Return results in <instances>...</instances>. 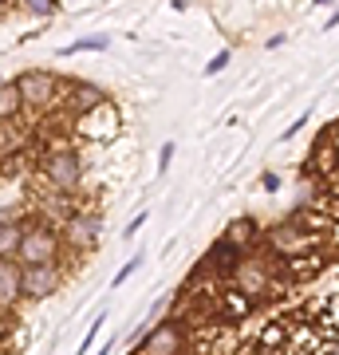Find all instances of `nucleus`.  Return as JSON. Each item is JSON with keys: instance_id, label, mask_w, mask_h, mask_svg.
I'll list each match as a JSON object with an SVG mask.
<instances>
[{"instance_id": "f257e3e1", "label": "nucleus", "mask_w": 339, "mask_h": 355, "mask_svg": "<svg viewBox=\"0 0 339 355\" xmlns=\"http://www.w3.org/2000/svg\"><path fill=\"white\" fill-rule=\"evenodd\" d=\"M40 170H44V182H48L55 193H71L83 182V158H79L71 146H55V150L44 154V162H40Z\"/></svg>"}, {"instance_id": "f03ea898", "label": "nucleus", "mask_w": 339, "mask_h": 355, "mask_svg": "<svg viewBox=\"0 0 339 355\" xmlns=\"http://www.w3.org/2000/svg\"><path fill=\"white\" fill-rule=\"evenodd\" d=\"M16 87H20L24 107H32V111H48L51 103L63 95L60 79L51 76V71H40V67H32V71H24V76H16Z\"/></svg>"}, {"instance_id": "7ed1b4c3", "label": "nucleus", "mask_w": 339, "mask_h": 355, "mask_svg": "<svg viewBox=\"0 0 339 355\" xmlns=\"http://www.w3.org/2000/svg\"><path fill=\"white\" fill-rule=\"evenodd\" d=\"M20 265H44V261H60V233L51 225H24V241L16 253Z\"/></svg>"}, {"instance_id": "20e7f679", "label": "nucleus", "mask_w": 339, "mask_h": 355, "mask_svg": "<svg viewBox=\"0 0 339 355\" xmlns=\"http://www.w3.org/2000/svg\"><path fill=\"white\" fill-rule=\"evenodd\" d=\"M63 284V268L60 261H44V265H24L20 272V292L28 300H44V296H55Z\"/></svg>"}, {"instance_id": "39448f33", "label": "nucleus", "mask_w": 339, "mask_h": 355, "mask_svg": "<svg viewBox=\"0 0 339 355\" xmlns=\"http://www.w3.org/2000/svg\"><path fill=\"white\" fill-rule=\"evenodd\" d=\"M63 241L71 245L76 253H91L95 245H99V214H71L63 217Z\"/></svg>"}, {"instance_id": "423d86ee", "label": "nucleus", "mask_w": 339, "mask_h": 355, "mask_svg": "<svg viewBox=\"0 0 339 355\" xmlns=\"http://www.w3.org/2000/svg\"><path fill=\"white\" fill-rule=\"evenodd\" d=\"M233 284H237L249 300H261L264 292L272 288V268L264 261H252V257H241L237 268H233Z\"/></svg>"}, {"instance_id": "0eeeda50", "label": "nucleus", "mask_w": 339, "mask_h": 355, "mask_svg": "<svg viewBox=\"0 0 339 355\" xmlns=\"http://www.w3.org/2000/svg\"><path fill=\"white\" fill-rule=\"evenodd\" d=\"M119 127H123V123H119V111H114L111 103H103V107H95V111H87V114L76 119V130L83 135V139H95V142L114 139Z\"/></svg>"}, {"instance_id": "6e6552de", "label": "nucleus", "mask_w": 339, "mask_h": 355, "mask_svg": "<svg viewBox=\"0 0 339 355\" xmlns=\"http://www.w3.org/2000/svg\"><path fill=\"white\" fill-rule=\"evenodd\" d=\"M268 245H272V253H280V257H300L315 245V233H308V229H300L292 221V225L272 229V233H268Z\"/></svg>"}, {"instance_id": "1a4fd4ad", "label": "nucleus", "mask_w": 339, "mask_h": 355, "mask_svg": "<svg viewBox=\"0 0 339 355\" xmlns=\"http://www.w3.org/2000/svg\"><path fill=\"white\" fill-rule=\"evenodd\" d=\"M142 355H182V324L177 320L158 324L142 343Z\"/></svg>"}, {"instance_id": "9d476101", "label": "nucleus", "mask_w": 339, "mask_h": 355, "mask_svg": "<svg viewBox=\"0 0 339 355\" xmlns=\"http://www.w3.org/2000/svg\"><path fill=\"white\" fill-rule=\"evenodd\" d=\"M63 103H67V111L79 119V114H87V111H95V107H103V103H107V91L79 79V83H71V87H63Z\"/></svg>"}, {"instance_id": "9b49d317", "label": "nucleus", "mask_w": 339, "mask_h": 355, "mask_svg": "<svg viewBox=\"0 0 339 355\" xmlns=\"http://www.w3.org/2000/svg\"><path fill=\"white\" fill-rule=\"evenodd\" d=\"M308 170H312L315 178H327V182H336V178H339V142L324 135V139L315 142L312 158H308Z\"/></svg>"}, {"instance_id": "f8f14e48", "label": "nucleus", "mask_w": 339, "mask_h": 355, "mask_svg": "<svg viewBox=\"0 0 339 355\" xmlns=\"http://www.w3.org/2000/svg\"><path fill=\"white\" fill-rule=\"evenodd\" d=\"M20 272H24V265L16 257H0V312H8L24 296L20 292Z\"/></svg>"}, {"instance_id": "ddd939ff", "label": "nucleus", "mask_w": 339, "mask_h": 355, "mask_svg": "<svg viewBox=\"0 0 339 355\" xmlns=\"http://www.w3.org/2000/svg\"><path fill=\"white\" fill-rule=\"evenodd\" d=\"M225 241L237 249V253H245L249 245H257L261 241V233H257V221H249V217H237L233 225L225 229Z\"/></svg>"}, {"instance_id": "4468645a", "label": "nucleus", "mask_w": 339, "mask_h": 355, "mask_svg": "<svg viewBox=\"0 0 339 355\" xmlns=\"http://www.w3.org/2000/svg\"><path fill=\"white\" fill-rule=\"evenodd\" d=\"M20 111H24V99H20L16 79H0V123H12V119H20Z\"/></svg>"}, {"instance_id": "2eb2a0df", "label": "nucleus", "mask_w": 339, "mask_h": 355, "mask_svg": "<svg viewBox=\"0 0 339 355\" xmlns=\"http://www.w3.org/2000/svg\"><path fill=\"white\" fill-rule=\"evenodd\" d=\"M315 328L324 331V336H336L339 340V292L336 296H324L315 304Z\"/></svg>"}, {"instance_id": "dca6fc26", "label": "nucleus", "mask_w": 339, "mask_h": 355, "mask_svg": "<svg viewBox=\"0 0 339 355\" xmlns=\"http://www.w3.org/2000/svg\"><path fill=\"white\" fill-rule=\"evenodd\" d=\"M24 241V221H0V257H16Z\"/></svg>"}, {"instance_id": "f3484780", "label": "nucleus", "mask_w": 339, "mask_h": 355, "mask_svg": "<svg viewBox=\"0 0 339 355\" xmlns=\"http://www.w3.org/2000/svg\"><path fill=\"white\" fill-rule=\"evenodd\" d=\"M249 296H245V292H225V296H221V312H225V316H233V320H245L249 316Z\"/></svg>"}, {"instance_id": "a211bd4d", "label": "nucleus", "mask_w": 339, "mask_h": 355, "mask_svg": "<svg viewBox=\"0 0 339 355\" xmlns=\"http://www.w3.org/2000/svg\"><path fill=\"white\" fill-rule=\"evenodd\" d=\"M103 48H107V36H83V40H76V44H67L60 55H76V51H103Z\"/></svg>"}, {"instance_id": "6ab92c4d", "label": "nucleus", "mask_w": 339, "mask_h": 355, "mask_svg": "<svg viewBox=\"0 0 339 355\" xmlns=\"http://www.w3.org/2000/svg\"><path fill=\"white\" fill-rule=\"evenodd\" d=\"M20 8L32 16H51L55 12V0H20Z\"/></svg>"}, {"instance_id": "aec40b11", "label": "nucleus", "mask_w": 339, "mask_h": 355, "mask_svg": "<svg viewBox=\"0 0 339 355\" xmlns=\"http://www.w3.org/2000/svg\"><path fill=\"white\" fill-rule=\"evenodd\" d=\"M312 355H339V340H336V336H324V331H320V340H315Z\"/></svg>"}, {"instance_id": "412c9836", "label": "nucleus", "mask_w": 339, "mask_h": 355, "mask_svg": "<svg viewBox=\"0 0 339 355\" xmlns=\"http://www.w3.org/2000/svg\"><path fill=\"white\" fill-rule=\"evenodd\" d=\"M229 60H233L229 51H221V55H214V60H209V67H205V76H217V71H221V67H225Z\"/></svg>"}, {"instance_id": "4be33fe9", "label": "nucleus", "mask_w": 339, "mask_h": 355, "mask_svg": "<svg viewBox=\"0 0 339 355\" xmlns=\"http://www.w3.org/2000/svg\"><path fill=\"white\" fill-rule=\"evenodd\" d=\"M170 158H174V142H166L162 150H158V166L166 170V166H170Z\"/></svg>"}, {"instance_id": "5701e85b", "label": "nucleus", "mask_w": 339, "mask_h": 355, "mask_svg": "<svg viewBox=\"0 0 339 355\" xmlns=\"http://www.w3.org/2000/svg\"><path fill=\"white\" fill-rule=\"evenodd\" d=\"M134 268H139V257H134V261H126V265H123V272H119V277H114V284H123V280L130 277V272H134Z\"/></svg>"}, {"instance_id": "b1692460", "label": "nucleus", "mask_w": 339, "mask_h": 355, "mask_svg": "<svg viewBox=\"0 0 339 355\" xmlns=\"http://www.w3.org/2000/svg\"><path fill=\"white\" fill-rule=\"evenodd\" d=\"M4 12H8V0H0V16H4Z\"/></svg>"}]
</instances>
